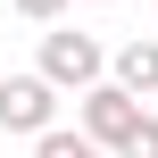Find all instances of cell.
<instances>
[{
    "label": "cell",
    "mask_w": 158,
    "mask_h": 158,
    "mask_svg": "<svg viewBox=\"0 0 158 158\" xmlns=\"http://www.w3.org/2000/svg\"><path fill=\"white\" fill-rule=\"evenodd\" d=\"M0 133H58V92L42 75H0Z\"/></svg>",
    "instance_id": "3957f363"
},
{
    "label": "cell",
    "mask_w": 158,
    "mask_h": 158,
    "mask_svg": "<svg viewBox=\"0 0 158 158\" xmlns=\"http://www.w3.org/2000/svg\"><path fill=\"white\" fill-rule=\"evenodd\" d=\"M33 158H108V150H92L83 133H67V125H58V133H42V142H33Z\"/></svg>",
    "instance_id": "5b68a950"
},
{
    "label": "cell",
    "mask_w": 158,
    "mask_h": 158,
    "mask_svg": "<svg viewBox=\"0 0 158 158\" xmlns=\"http://www.w3.org/2000/svg\"><path fill=\"white\" fill-rule=\"evenodd\" d=\"M117 158H158V108H150V117H142V125H133V142H125V150H117Z\"/></svg>",
    "instance_id": "52a82bcc"
},
{
    "label": "cell",
    "mask_w": 158,
    "mask_h": 158,
    "mask_svg": "<svg viewBox=\"0 0 158 158\" xmlns=\"http://www.w3.org/2000/svg\"><path fill=\"white\" fill-rule=\"evenodd\" d=\"M142 117H150V108H142L125 83H100V92H83V100H75V133H83L92 150H108V158L133 142V125H142Z\"/></svg>",
    "instance_id": "7a4b0ae2"
},
{
    "label": "cell",
    "mask_w": 158,
    "mask_h": 158,
    "mask_svg": "<svg viewBox=\"0 0 158 158\" xmlns=\"http://www.w3.org/2000/svg\"><path fill=\"white\" fill-rule=\"evenodd\" d=\"M8 8H17V17H25V25H58V17H67V8H75V0H8Z\"/></svg>",
    "instance_id": "8992f818"
},
{
    "label": "cell",
    "mask_w": 158,
    "mask_h": 158,
    "mask_svg": "<svg viewBox=\"0 0 158 158\" xmlns=\"http://www.w3.org/2000/svg\"><path fill=\"white\" fill-rule=\"evenodd\" d=\"M100 8H108V0H100Z\"/></svg>",
    "instance_id": "ba28073f"
},
{
    "label": "cell",
    "mask_w": 158,
    "mask_h": 158,
    "mask_svg": "<svg viewBox=\"0 0 158 158\" xmlns=\"http://www.w3.org/2000/svg\"><path fill=\"white\" fill-rule=\"evenodd\" d=\"M108 83H125L133 100H150L158 92V33H133V42L108 58Z\"/></svg>",
    "instance_id": "277c9868"
},
{
    "label": "cell",
    "mask_w": 158,
    "mask_h": 158,
    "mask_svg": "<svg viewBox=\"0 0 158 158\" xmlns=\"http://www.w3.org/2000/svg\"><path fill=\"white\" fill-rule=\"evenodd\" d=\"M50 92H100L108 83V50H100V33H67V25H50L42 33V67H33Z\"/></svg>",
    "instance_id": "6da1fadb"
}]
</instances>
